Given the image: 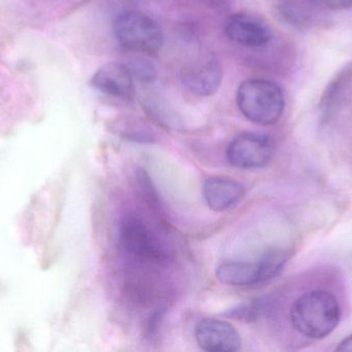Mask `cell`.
Listing matches in <instances>:
<instances>
[{"label": "cell", "instance_id": "cell-1", "mask_svg": "<svg viewBox=\"0 0 352 352\" xmlns=\"http://www.w3.org/2000/svg\"><path fill=\"white\" fill-rule=\"evenodd\" d=\"M340 318L338 301L333 293L326 291L304 293L292 306V324L307 338H326L337 328Z\"/></svg>", "mask_w": 352, "mask_h": 352}, {"label": "cell", "instance_id": "cell-2", "mask_svg": "<svg viewBox=\"0 0 352 352\" xmlns=\"http://www.w3.org/2000/svg\"><path fill=\"white\" fill-rule=\"evenodd\" d=\"M236 101L244 117L258 125L276 123L285 111L280 87L265 79H248L241 83Z\"/></svg>", "mask_w": 352, "mask_h": 352}, {"label": "cell", "instance_id": "cell-3", "mask_svg": "<svg viewBox=\"0 0 352 352\" xmlns=\"http://www.w3.org/2000/svg\"><path fill=\"white\" fill-rule=\"evenodd\" d=\"M113 33L122 48L144 55H157L164 43L160 26L148 14L135 10L116 19Z\"/></svg>", "mask_w": 352, "mask_h": 352}, {"label": "cell", "instance_id": "cell-4", "mask_svg": "<svg viewBox=\"0 0 352 352\" xmlns=\"http://www.w3.org/2000/svg\"><path fill=\"white\" fill-rule=\"evenodd\" d=\"M287 260L289 256L285 250H271L256 262H223L217 269V277L223 284L230 287H252L275 278Z\"/></svg>", "mask_w": 352, "mask_h": 352}, {"label": "cell", "instance_id": "cell-5", "mask_svg": "<svg viewBox=\"0 0 352 352\" xmlns=\"http://www.w3.org/2000/svg\"><path fill=\"white\" fill-rule=\"evenodd\" d=\"M120 243L124 251L134 260L161 264L167 260V252L146 223L136 216H126L119 229Z\"/></svg>", "mask_w": 352, "mask_h": 352}, {"label": "cell", "instance_id": "cell-6", "mask_svg": "<svg viewBox=\"0 0 352 352\" xmlns=\"http://www.w3.org/2000/svg\"><path fill=\"white\" fill-rule=\"evenodd\" d=\"M275 144L266 134L243 132L236 136L228 147L227 157L234 167L239 169H260L274 156Z\"/></svg>", "mask_w": 352, "mask_h": 352}, {"label": "cell", "instance_id": "cell-7", "mask_svg": "<svg viewBox=\"0 0 352 352\" xmlns=\"http://www.w3.org/2000/svg\"><path fill=\"white\" fill-rule=\"evenodd\" d=\"M228 39L246 48H261L270 43L272 31L266 22L248 12L231 14L225 23Z\"/></svg>", "mask_w": 352, "mask_h": 352}, {"label": "cell", "instance_id": "cell-8", "mask_svg": "<svg viewBox=\"0 0 352 352\" xmlns=\"http://www.w3.org/2000/svg\"><path fill=\"white\" fill-rule=\"evenodd\" d=\"M133 79L127 65L109 62L93 74L91 84L99 92L127 103L133 101L135 95Z\"/></svg>", "mask_w": 352, "mask_h": 352}, {"label": "cell", "instance_id": "cell-9", "mask_svg": "<svg viewBox=\"0 0 352 352\" xmlns=\"http://www.w3.org/2000/svg\"><path fill=\"white\" fill-rule=\"evenodd\" d=\"M197 343L203 351L208 352H233L241 347L239 333L229 322L205 318L195 331Z\"/></svg>", "mask_w": 352, "mask_h": 352}, {"label": "cell", "instance_id": "cell-10", "mask_svg": "<svg viewBox=\"0 0 352 352\" xmlns=\"http://www.w3.org/2000/svg\"><path fill=\"white\" fill-rule=\"evenodd\" d=\"M223 78V66L214 57L190 63L182 74V84L197 96H210L217 93Z\"/></svg>", "mask_w": 352, "mask_h": 352}, {"label": "cell", "instance_id": "cell-11", "mask_svg": "<svg viewBox=\"0 0 352 352\" xmlns=\"http://www.w3.org/2000/svg\"><path fill=\"white\" fill-rule=\"evenodd\" d=\"M203 194L211 210L223 212L243 198L244 188L232 178L212 177L205 181Z\"/></svg>", "mask_w": 352, "mask_h": 352}, {"label": "cell", "instance_id": "cell-12", "mask_svg": "<svg viewBox=\"0 0 352 352\" xmlns=\"http://www.w3.org/2000/svg\"><path fill=\"white\" fill-rule=\"evenodd\" d=\"M115 127L117 128L118 132H121V134L129 138L142 141L151 138L148 126L136 118L125 117L118 119Z\"/></svg>", "mask_w": 352, "mask_h": 352}, {"label": "cell", "instance_id": "cell-13", "mask_svg": "<svg viewBox=\"0 0 352 352\" xmlns=\"http://www.w3.org/2000/svg\"><path fill=\"white\" fill-rule=\"evenodd\" d=\"M127 66L133 78H138L142 82H153L157 78L156 66L150 60L138 57L132 60L130 65Z\"/></svg>", "mask_w": 352, "mask_h": 352}, {"label": "cell", "instance_id": "cell-14", "mask_svg": "<svg viewBox=\"0 0 352 352\" xmlns=\"http://www.w3.org/2000/svg\"><path fill=\"white\" fill-rule=\"evenodd\" d=\"M138 186H140V194L144 196V200L148 202V205L153 208L159 207L158 198H157L156 191L153 188L152 183H151L150 179L146 174L140 173L138 174Z\"/></svg>", "mask_w": 352, "mask_h": 352}, {"label": "cell", "instance_id": "cell-15", "mask_svg": "<svg viewBox=\"0 0 352 352\" xmlns=\"http://www.w3.org/2000/svg\"><path fill=\"white\" fill-rule=\"evenodd\" d=\"M314 6L329 10H345L352 6V0H309Z\"/></svg>", "mask_w": 352, "mask_h": 352}, {"label": "cell", "instance_id": "cell-16", "mask_svg": "<svg viewBox=\"0 0 352 352\" xmlns=\"http://www.w3.org/2000/svg\"><path fill=\"white\" fill-rule=\"evenodd\" d=\"M337 351H351L352 352V335L345 338L344 340L339 343L338 347L336 349Z\"/></svg>", "mask_w": 352, "mask_h": 352}]
</instances>
